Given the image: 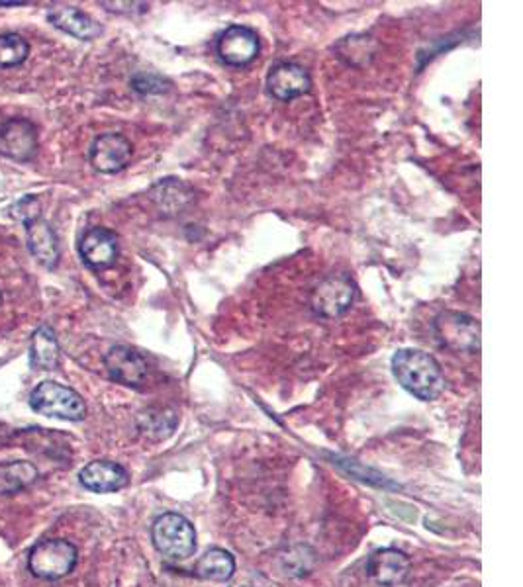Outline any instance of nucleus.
Wrapping results in <instances>:
<instances>
[{
    "label": "nucleus",
    "instance_id": "obj_15",
    "mask_svg": "<svg viewBox=\"0 0 523 587\" xmlns=\"http://www.w3.org/2000/svg\"><path fill=\"white\" fill-rule=\"evenodd\" d=\"M48 20L57 30H61L77 40H83V42H91L102 34V28L96 20L73 6L49 8Z\"/></svg>",
    "mask_w": 523,
    "mask_h": 587
},
{
    "label": "nucleus",
    "instance_id": "obj_6",
    "mask_svg": "<svg viewBox=\"0 0 523 587\" xmlns=\"http://www.w3.org/2000/svg\"><path fill=\"white\" fill-rule=\"evenodd\" d=\"M435 337L439 343L455 353H478L480 351V325L465 314L445 312L433 323Z\"/></svg>",
    "mask_w": 523,
    "mask_h": 587
},
{
    "label": "nucleus",
    "instance_id": "obj_25",
    "mask_svg": "<svg viewBox=\"0 0 523 587\" xmlns=\"http://www.w3.org/2000/svg\"><path fill=\"white\" fill-rule=\"evenodd\" d=\"M0 300H2V298H0Z\"/></svg>",
    "mask_w": 523,
    "mask_h": 587
},
{
    "label": "nucleus",
    "instance_id": "obj_19",
    "mask_svg": "<svg viewBox=\"0 0 523 587\" xmlns=\"http://www.w3.org/2000/svg\"><path fill=\"white\" fill-rule=\"evenodd\" d=\"M38 478V470L30 462H10L0 466V494L10 496L28 488Z\"/></svg>",
    "mask_w": 523,
    "mask_h": 587
},
{
    "label": "nucleus",
    "instance_id": "obj_9",
    "mask_svg": "<svg viewBox=\"0 0 523 587\" xmlns=\"http://www.w3.org/2000/svg\"><path fill=\"white\" fill-rule=\"evenodd\" d=\"M132 159V143L120 134L96 137L91 147V165L102 175H116Z\"/></svg>",
    "mask_w": 523,
    "mask_h": 587
},
{
    "label": "nucleus",
    "instance_id": "obj_17",
    "mask_svg": "<svg viewBox=\"0 0 523 587\" xmlns=\"http://www.w3.org/2000/svg\"><path fill=\"white\" fill-rule=\"evenodd\" d=\"M198 578L208 582H228L236 574V558L224 548H210L194 566Z\"/></svg>",
    "mask_w": 523,
    "mask_h": 587
},
{
    "label": "nucleus",
    "instance_id": "obj_21",
    "mask_svg": "<svg viewBox=\"0 0 523 587\" xmlns=\"http://www.w3.org/2000/svg\"><path fill=\"white\" fill-rule=\"evenodd\" d=\"M30 55L28 42L18 34L0 36V69H12L22 65Z\"/></svg>",
    "mask_w": 523,
    "mask_h": 587
},
{
    "label": "nucleus",
    "instance_id": "obj_4",
    "mask_svg": "<svg viewBox=\"0 0 523 587\" xmlns=\"http://www.w3.org/2000/svg\"><path fill=\"white\" fill-rule=\"evenodd\" d=\"M30 406L40 415L63 421H81L87 415L83 398L73 388L51 380L38 384L30 396Z\"/></svg>",
    "mask_w": 523,
    "mask_h": 587
},
{
    "label": "nucleus",
    "instance_id": "obj_24",
    "mask_svg": "<svg viewBox=\"0 0 523 587\" xmlns=\"http://www.w3.org/2000/svg\"><path fill=\"white\" fill-rule=\"evenodd\" d=\"M28 2H0V6H24Z\"/></svg>",
    "mask_w": 523,
    "mask_h": 587
},
{
    "label": "nucleus",
    "instance_id": "obj_10",
    "mask_svg": "<svg viewBox=\"0 0 523 587\" xmlns=\"http://www.w3.org/2000/svg\"><path fill=\"white\" fill-rule=\"evenodd\" d=\"M79 253L89 269L104 271L116 263L118 237L110 229L93 227L81 237Z\"/></svg>",
    "mask_w": 523,
    "mask_h": 587
},
{
    "label": "nucleus",
    "instance_id": "obj_7",
    "mask_svg": "<svg viewBox=\"0 0 523 587\" xmlns=\"http://www.w3.org/2000/svg\"><path fill=\"white\" fill-rule=\"evenodd\" d=\"M38 153V130L24 118H12L0 126V155L26 163Z\"/></svg>",
    "mask_w": 523,
    "mask_h": 587
},
{
    "label": "nucleus",
    "instance_id": "obj_20",
    "mask_svg": "<svg viewBox=\"0 0 523 587\" xmlns=\"http://www.w3.org/2000/svg\"><path fill=\"white\" fill-rule=\"evenodd\" d=\"M151 196L163 210H177V208L181 210L191 200L192 194L183 182L165 179L153 186Z\"/></svg>",
    "mask_w": 523,
    "mask_h": 587
},
{
    "label": "nucleus",
    "instance_id": "obj_22",
    "mask_svg": "<svg viewBox=\"0 0 523 587\" xmlns=\"http://www.w3.org/2000/svg\"><path fill=\"white\" fill-rule=\"evenodd\" d=\"M42 216V204L36 196H24L10 206V218L28 227Z\"/></svg>",
    "mask_w": 523,
    "mask_h": 587
},
{
    "label": "nucleus",
    "instance_id": "obj_1",
    "mask_svg": "<svg viewBox=\"0 0 523 587\" xmlns=\"http://www.w3.org/2000/svg\"><path fill=\"white\" fill-rule=\"evenodd\" d=\"M392 374L398 384L422 402H435L445 392L439 362L418 349H400L392 357Z\"/></svg>",
    "mask_w": 523,
    "mask_h": 587
},
{
    "label": "nucleus",
    "instance_id": "obj_13",
    "mask_svg": "<svg viewBox=\"0 0 523 587\" xmlns=\"http://www.w3.org/2000/svg\"><path fill=\"white\" fill-rule=\"evenodd\" d=\"M312 81L308 71L296 63H279L269 71L267 89L273 98L290 102L310 91Z\"/></svg>",
    "mask_w": 523,
    "mask_h": 587
},
{
    "label": "nucleus",
    "instance_id": "obj_2",
    "mask_svg": "<svg viewBox=\"0 0 523 587\" xmlns=\"http://www.w3.org/2000/svg\"><path fill=\"white\" fill-rule=\"evenodd\" d=\"M151 541L157 552L173 562L189 560L196 552V531L191 521L179 513H163L151 527Z\"/></svg>",
    "mask_w": 523,
    "mask_h": 587
},
{
    "label": "nucleus",
    "instance_id": "obj_14",
    "mask_svg": "<svg viewBox=\"0 0 523 587\" xmlns=\"http://www.w3.org/2000/svg\"><path fill=\"white\" fill-rule=\"evenodd\" d=\"M81 484L95 494H112L128 486L130 476L124 466L110 460H95L87 464L79 474Z\"/></svg>",
    "mask_w": 523,
    "mask_h": 587
},
{
    "label": "nucleus",
    "instance_id": "obj_5",
    "mask_svg": "<svg viewBox=\"0 0 523 587\" xmlns=\"http://www.w3.org/2000/svg\"><path fill=\"white\" fill-rule=\"evenodd\" d=\"M357 286L349 276L343 274H332L324 278L312 292V312L316 316L333 319L343 316L355 302Z\"/></svg>",
    "mask_w": 523,
    "mask_h": 587
},
{
    "label": "nucleus",
    "instance_id": "obj_8",
    "mask_svg": "<svg viewBox=\"0 0 523 587\" xmlns=\"http://www.w3.org/2000/svg\"><path fill=\"white\" fill-rule=\"evenodd\" d=\"M216 51L226 65L245 67L259 55V36L247 26H230L220 34Z\"/></svg>",
    "mask_w": 523,
    "mask_h": 587
},
{
    "label": "nucleus",
    "instance_id": "obj_23",
    "mask_svg": "<svg viewBox=\"0 0 523 587\" xmlns=\"http://www.w3.org/2000/svg\"><path fill=\"white\" fill-rule=\"evenodd\" d=\"M132 87L142 94H159V92L167 91L165 87V81L161 77H155V75H138L134 81H132Z\"/></svg>",
    "mask_w": 523,
    "mask_h": 587
},
{
    "label": "nucleus",
    "instance_id": "obj_16",
    "mask_svg": "<svg viewBox=\"0 0 523 587\" xmlns=\"http://www.w3.org/2000/svg\"><path fill=\"white\" fill-rule=\"evenodd\" d=\"M28 247L32 251V255L48 269L57 267L59 263V241L55 231L51 229L48 222H34L28 226Z\"/></svg>",
    "mask_w": 523,
    "mask_h": 587
},
{
    "label": "nucleus",
    "instance_id": "obj_18",
    "mask_svg": "<svg viewBox=\"0 0 523 587\" xmlns=\"http://www.w3.org/2000/svg\"><path fill=\"white\" fill-rule=\"evenodd\" d=\"M61 361V351L53 329L44 325L30 339V362L38 370H55Z\"/></svg>",
    "mask_w": 523,
    "mask_h": 587
},
{
    "label": "nucleus",
    "instance_id": "obj_11",
    "mask_svg": "<svg viewBox=\"0 0 523 587\" xmlns=\"http://www.w3.org/2000/svg\"><path fill=\"white\" fill-rule=\"evenodd\" d=\"M104 364L114 382L130 388H140L147 378V362L138 351L126 345L112 347L104 357Z\"/></svg>",
    "mask_w": 523,
    "mask_h": 587
},
{
    "label": "nucleus",
    "instance_id": "obj_12",
    "mask_svg": "<svg viewBox=\"0 0 523 587\" xmlns=\"http://www.w3.org/2000/svg\"><path fill=\"white\" fill-rule=\"evenodd\" d=\"M367 574L379 586H398L410 574V560L404 552H400L396 548H381L369 556Z\"/></svg>",
    "mask_w": 523,
    "mask_h": 587
},
{
    "label": "nucleus",
    "instance_id": "obj_3",
    "mask_svg": "<svg viewBox=\"0 0 523 587\" xmlns=\"http://www.w3.org/2000/svg\"><path fill=\"white\" fill-rule=\"evenodd\" d=\"M79 552L69 541L49 539L38 542L28 556L30 572L40 580H61L77 566Z\"/></svg>",
    "mask_w": 523,
    "mask_h": 587
}]
</instances>
